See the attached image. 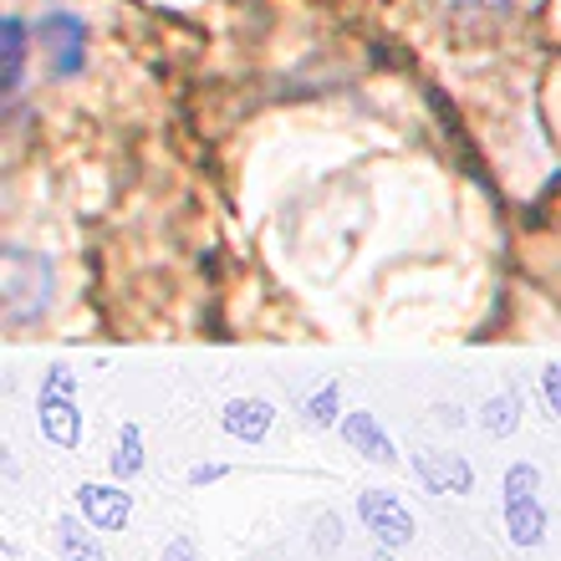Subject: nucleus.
I'll use <instances>...</instances> for the list:
<instances>
[{
    "label": "nucleus",
    "instance_id": "nucleus-2",
    "mask_svg": "<svg viewBox=\"0 0 561 561\" xmlns=\"http://www.w3.org/2000/svg\"><path fill=\"white\" fill-rule=\"evenodd\" d=\"M501 511H505V536L516 551H531L547 541V505H541V470L531 459H516L501 480Z\"/></svg>",
    "mask_w": 561,
    "mask_h": 561
},
{
    "label": "nucleus",
    "instance_id": "nucleus-19",
    "mask_svg": "<svg viewBox=\"0 0 561 561\" xmlns=\"http://www.w3.org/2000/svg\"><path fill=\"white\" fill-rule=\"evenodd\" d=\"M459 5H505V0H459Z\"/></svg>",
    "mask_w": 561,
    "mask_h": 561
},
{
    "label": "nucleus",
    "instance_id": "nucleus-20",
    "mask_svg": "<svg viewBox=\"0 0 561 561\" xmlns=\"http://www.w3.org/2000/svg\"><path fill=\"white\" fill-rule=\"evenodd\" d=\"M373 561H393V551H383V547H378V557H373Z\"/></svg>",
    "mask_w": 561,
    "mask_h": 561
},
{
    "label": "nucleus",
    "instance_id": "nucleus-14",
    "mask_svg": "<svg viewBox=\"0 0 561 561\" xmlns=\"http://www.w3.org/2000/svg\"><path fill=\"white\" fill-rule=\"evenodd\" d=\"M337 414H342V383H337V378H332V383H322L307 403H301V419H307L311 428L337 424Z\"/></svg>",
    "mask_w": 561,
    "mask_h": 561
},
{
    "label": "nucleus",
    "instance_id": "nucleus-11",
    "mask_svg": "<svg viewBox=\"0 0 561 561\" xmlns=\"http://www.w3.org/2000/svg\"><path fill=\"white\" fill-rule=\"evenodd\" d=\"M26 92V21L21 15H5V98H21Z\"/></svg>",
    "mask_w": 561,
    "mask_h": 561
},
{
    "label": "nucleus",
    "instance_id": "nucleus-15",
    "mask_svg": "<svg viewBox=\"0 0 561 561\" xmlns=\"http://www.w3.org/2000/svg\"><path fill=\"white\" fill-rule=\"evenodd\" d=\"M541 399H547V409L561 419V363H551V368L541 373Z\"/></svg>",
    "mask_w": 561,
    "mask_h": 561
},
{
    "label": "nucleus",
    "instance_id": "nucleus-18",
    "mask_svg": "<svg viewBox=\"0 0 561 561\" xmlns=\"http://www.w3.org/2000/svg\"><path fill=\"white\" fill-rule=\"evenodd\" d=\"M317 531H322V536H317V547H327V551H332V547H337V541H342V526H337V520H332V516H327L322 526H317Z\"/></svg>",
    "mask_w": 561,
    "mask_h": 561
},
{
    "label": "nucleus",
    "instance_id": "nucleus-6",
    "mask_svg": "<svg viewBox=\"0 0 561 561\" xmlns=\"http://www.w3.org/2000/svg\"><path fill=\"white\" fill-rule=\"evenodd\" d=\"M77 505H82V516H88L98 531H123V526L134 520V495L123 490V480H113V485H103V480L77 485Z\"/></svg>",
    "mask_w": 561,
    "mask_h": 561
},
{
    "label": "nucleus",
    "instance_id": "nucleus-5",
    "mask_svg": "<svg viewBox=\"0 0 561 561\" xmlns=\"http://www.w3.org/2000/svg\"><path fill=\"white\" fill-rule=\"evenodd\" d=\"M357 520L368 526V536L383 551L409 547V541H414V531H419L414 511H409L393 490H363V495H357Z\"/></svg>",
    "mask_w": 561,
    "mask_h": 561
},
{
    "label": "nucleus",
    "instance_id": "nucleus-3",
    "mask_svg": "<svg viewBox=\"0 0 561 561\" xmlns=\"http://www.w3.org/2000/svg\"><path fill=\"white\" fill-rule=\"evenodd\" d=\"M36 424L42 439H51L57 449H77L82 444V409H77V378L72 368H51L42 378V399H36Z\"/></svg>",
    "mask_w": 561,
    "mask_h": 561
},
{
    "label": "nucleus",
    "instance_id": "nucleus-4",
    "mask_svg": "<svg viewBox=\"0 0 561 561\" xmlns=\"http://www.w3.org/2000/svg\"><path fill=\"white\" fill-rule=\"evenodd\" d=\"M36 42H42L46 61L57 77H77L88 67V21L72 11H46L36 21Z\"/></svg>",
    "mask_w": 561,
    "mask_h": 561
},
{
    "label": "nucleus",
    "instance_id": "nucleus-10",
    "mask_svg": "<svg viewBox=\"0 0 561 561\" xmlns=\"http://www.w3.org/2000/svg\"><path fill=\"white\" fill-rule=\"evenodd\" d=\"M57 551H61V561H107V551H103V541H98V526H92L88 516H57Z\"/></svg>",
    "mask_w": 561,
    "mask_h": 561
},
{
    "label": "nucleus",
    "instance_id": "nucleus-17",
    "mask_svg": "<svg viewBox=\"0 0 561 561\" xmlns=\"http://www.w3.org/2000/svg\"><path fill=\"white\" fill-rule=\"evenodd\" d=\"M215 480H225V465H194L190 470V485H215Z\"/></svg>",
    "mask_w": 561,
    "mask_h": 561
},
{
    "label": "nucleus",
    "instance_id": "nucleus-12",
    "mask_svg": "<svg viewBox=\"0 0 561 561\" xmlns=\"http://www.w3.org/2000/svg\"><path fill=\"white\" fill-rule=\"evenodd\" d=\"M138 470H144V428L128 419V424L118 428V449H113V459H107V474L128 485Z\"/></svg>",
    "mask_w": 561,
    "mask_h": 561
},
{
    "label": "nucleus",
    "instance_id": "nucleus-16",
    "mask_svg": "<svg viewBox=\"0 0 561 561\" xmlns=\"http://www.w3.org/2000/svg\"><path fill=\"white\" fill-rule=\"evenodd\" d=\"M163 561H199V557H194V541H190V536H174V541L163 547Z\"/></svg>",
    "mask_w": 561,
    "mask_h": 561
},
{
    "label": "nucleus",
    "instance_id": "nucleus-13",
    "mask_svg": "<svg viewBox=\"0 0 561 561\" xmlns=\"http://www.w3.org/2000/svg\"><path fill=\"white\" fill-rule=\"evenodd\" d=\"M480 428H485L490 439H505V434H516V428H520V393H516V388L495 393V399L480 409Z\"/></svg>",
    "mask_w": 561,
    "mask_h": 561
},
{
    "label": "nucleus",
    "instance_id": "nucleus-9",
    "mask_svg": "<svg viewBox=\"0 0 561 561\" xmlns=\"http://www.w3.org/2000/svg\"><path fill=\"white\" fill-rule=\"evenodd\" d=\"M220 428L240 444H261L276 428V403L271 399H230L220 414Z\"/></svg>",
    "mask_w": 561,
    "mask_h": 561
},
{
    "label": "nucleus",
    "instance_id": "nucleus-8",
    "mask_svg": "<svg viewBox=\"0 0 561 561\" xmlns=\"http://www.w3.org/2000/svg\"><path fill=\"white\" fill-rule=\"evenodd\" d=\"M342 439L353 444L363 459L383 465V470H393V465H399V449H393V439H388V428L378 424V414H368V409H357V414H342Z\"/></svg>",
    "mask_w": 561,
    "mask_h": 561
},
{
    "label": "nucleus",
    "instance_id": "nucleus-7",
    "mask_svg": "<svg viewBox=\"0 0 561 561\" xmlns=\"http://www.w3.org/2000/svg\"><path fill=\"white\" fill-rule=\"evenodd\" d=\"M414 474L428 495H470L474 490V470L465 455H439V449H419L414 455Z\"/></svg>",
    "mask_w": 561,
    "mask_h": 561
},
{
    "label": "nucleus",
    "instance_id": "nucleus-1",
    "mask_svg": "<svg viewBox=\"0 0 561 561\" xmlns=\"http://www.w3.org/2000/svg\"><path fill=\"white\" fill-rule=\"evenodd\" d=\"M0 261H5V276H0L5 322H11V327L42 322L46 311H51V291H57V266H51L42 251L15 245V240L0 251Z\"/></svg>",
    "mask_w": 561,
    "mask_h": 561
}]
</instances>
